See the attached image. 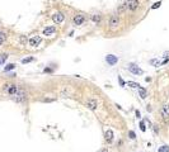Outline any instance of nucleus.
I'll return each mask as SVG.
<instances>
[{
  "mask_svg": "<svg viewBox=\"0 0 169 152\" xmlns=\"http://www.w3.org/2000/svg\"><path fill=\"white\" fill-rule=\"evenodd\" d=\"M106 61H107V64L111 66H113V65H116L118 62V58L117 56H115V55H108L107 57H106Z\"/></svg>",
  "mask_w": 169,
  "mask_h": 152,
  "instance_id": "obj_7",
  "label": "nucleus"
},
{
  "mask_svg": "<svg viewBox=\"0 0 169 152\" xmlns=\"http://www.w3.org/2000/svg\"><path fill=\"white\" fill-rule=\"evenodd\" d=\"M136 117H137V118H140V112H139V110H136Z\"/></svg>",
  "mask_w": 169,
  "mask_h": 152,
  "instance_id": "obj_26",
  "label": "nucleus"
},
{
  "mask_svg": "<svg viewBox=\"0 0 169 152\" xmlns=\"http://www.w3.org/2000/svg\"><path fill=\"white\" fill-rule=\"evenodd\" d=\"M140 129L142 130V132H145V130H146V127H145V123H144V122H141V123H140Z\"/></svg>",
  "mask_w": 169,
  "mask_h": 152,
  "instance_id": "obj_22",
  "label": "nucleus"
},
{
  "mask_svg": "<svg viewBox=\"0 0 169 152\" xmlns=\"http://www.w3.org/2000/svg\"><path fill=\"white\" fill-rule=\"evenodd\" d=\"M92 20H93V22H99V20H101V15L99 14H93L92 15Z\"/></svg>",
  "mask_w": 169,
  "mask_h": 152,
  "instance_id": "obj_16",
  "label": "nucleus"
},
{
  "mask_svg": "<svg viewBox=\"0 0 169 152\" xmlns=\"http://www.w3.org/2000/svg\"><path fill=\"white\" fill-rule=\"evenodd\" d=\"M137 89H139V93H140L141 99H145V98H146V90H145L144 87H141V86H139Z\"/></svg>",
  "mask_w": 169,
  "mask_h": 152,
  "instance_id": "obj_14",
  "label": "nucleus"
},
{
  "mask_svg": "<svg viewBox=\"0 0 169 152\" xmlns=\"http://www.w3.org/2000/svg\"><path fill=\"white\" fill-rule=\"evenodd\" d=\"M160 5H162V3H160V1H158V3H155V4H154V5H153L151 8H153V9H158V8L160 7Z\"/></svg>",
  "mask_w": 169,
  "mask_h": 152,
  "instance_id": "obj_24",
  "label": "nucleus"
},
{
  "mask_svg": "<svg viewBox=\"0 0 169 152\" xmlns=\"http://www.w3.org/2000/svg\"><path fill=\"white\" fill-rule=\"evenodd\" d=\"M160 113H162L163 118H169V105H164L160 110Z\"/></svg>",
  "mask_w": 169,
  "mask_h": 152,
  "instance_id": "obj_12",
  "label": "nucleus"
},
{
  "mask_svg": "<svg viewBox=\"0 0 169 152\" xmlns=\"http://www.w3.org/2000/svg\"><path fill=\"white\" fill-rule=\"evenodd\" d=\"M0 64H1V61H0Z\"/></svg>",
  "mask_w": 169,
  "mask_h": 152,
  "instance_id": "obj_28",
  "label": "nucleus"
},
{
  "mask_svg": "<svg viewBox=\"0 0 169 152\" xmlns=\"http://www.w3.org/2000/svg\"><path fill=\"white\" fill-rule=\"evenodd\" d=\"M150 64H151V65H154V66H159L160 65V61H159V60H151V61H150Z\"/></svg>",
  "mask_w": 169,
  "mask_h": 152,
  "instance_id": "obj_18",
  "label": "nucleus"
},
{
  "mask_svg": "<svg viewBox=\"0 0 169 152\" xmlns=\"http://www.w3.org/2000/svg\"><path fill=\"white\" fill-rule=\"evenodd\" d=\"M118 24H120V18H118L117 15H113V17H111V19H110V25H111V28H112V29L117 28Z\"/></svg>",
  "mask_w": 169,
  "mask_h": 152,
  "instance_id": "obj_3",
  "label": "nucleus"
},
{
  "mask_svg": "<svg viewBox=\"0 0 169 152\" xmlns=\"http://www.w3.org/2000/svg\"><path fill=\"white\" fill-rule=\"evenodd\" d=\"M7 58H8V55H7V53H4V55H1V61H5Z\"/></svg>",
  "mask_w": 169,
  "mask_h": 152,
  "instance_id": "obj_25",
  "label": "nucleus"
},
{
  "mask_svg": "<svg viewBox=\"0 0 169 152\" xmlns=\"http://www.w3.org/2000/svg\"><path fill=\"white\" fill-rule=\"evenodd\" d=\"M13 99L17 103H23V101H26V99H27V94H26V91L23 89L18 87V91L15 93V95H13Z\"/></svg>",
  "mask_w": 169,
  "mask_h": 152,
  "instance_id": "obj_1",
  "label": "nucleus"
},
{
  "mask_svg": "<svg viewBox=\"0 0 169 152\" xmlns=\"http://www.w3.org/2000/svg\"><path fill=\"white\" fill-rule=\"evenodd\" d=\"M52 19H53V22L55 23H62L64 22V19H65V15L62 14V13H55V14L52 15Z\"/></svg>",
  "mask_w": 169,
  "mask_h": 152,
  "instance_id": "obj_5",
  "label": "nucleus"
},
{
  "mask_svg": "<svg viewBox=\"0 0 169 152\" xmlns=\"http://www.w3.org/2000/svg\"><path fill=\"white\" fill-rule=\"evenodd\" d=\"M31 61H33V58H32V57L23 58V60H22V62H23V64H27V62H31Z\"/></svg>",
  "mask_w": 169,
  "mask_h": 152,
  "instance_id": "obj_23",
  "label": "nucleus"
},
{
  "mask_svg": "<svg viewBox=\"0 0 169 152\" xmlns=\"http://www.w3.org/2000/svg\"><path fill=\"white\" fill-rule=\"evenodd\" d=\"M41 36H33L32 38L29 39V44L32 46V47H37L38 44L41 43Z\"/></svg>",
  "mask_w": 169,
  "mask_h": 152,
  "instance_id": "obj_8",
  "label": "nucleus"
},
{
  "mask_svg": "<svg viewBox=\"0 0 169 152\" xmlns=\"http://www.w3.org/2000/svg\"><path fill=\"white\" fill-rule=\"evenodd\" d=\"M56 33V27H46L43 29V36H48L51 37Z\"/></svg>",
  "mask_w": 169,
  "mask_h": 152,
  "instance_id": "obj_9",
  "label": "nucleus"
},
{
  "mask_svg": "<svg viewBox=\"0 0 169 152\" xmlns=\"http://www.w3.org/2000/svg\"><path fill=\"white\" fill-rule=\"evenodd\" d=\"M126 7L128 8L130 10H135L136 8L139 7V1L137 0H127L126 1Z\"/></svg>",
  "mask_w": 169,
  "mask_h": 152,
  "instance_id": "obj_4",
  "label": "nucleus"
},
{
  "mask_svg": "<svg viewBox=\"0 0 169 152\" xmlns=\"http://www.w3.org/2000/svg\"><path fill=\"white\" fill-rule=\"evenodd\" d=\"M128 86H131V87H139L140 85H139V84H136V82H132V81H128Z\"/></svg>",
  "mask_w": 169,
  "mask_h": 152,
  "instance_id": "obj_20",
  "label": "nucleus"
},
{
  "mask_svg": "<svg viewBox=\"0 0 169 152\" xmlns=\"http://www.w3.org/2000/svg\"><path fill=\"white\" fill-rule=\"evenodd\" d=\"M84 20H85L84 14H76L75 17H74V24H75V25H80V24H83Z\"/></svg>",
  "mask_w": 169,
  "mask_h": 152,
  "instance_id": "obj_6",
  "label": "nucleus"
},
{
  "mask_svg": "<svg viewBox=\"0 0 169 152\" xmlns=\"http://www.w3.org/2000/svg\"><path fill=\"white\" fill-rule=\"evenodd\" d=\"M4 41H5V34H4L3 32H0V44L3 43Z\"/></svg>",
  "mask_w": 169,
  "mask_h": 152,
  "instance_id": "obj_19",
  "label": "nucleus"
},
{
  "mask_svg": "<svg viewBox=\"0 0 169 152\" xmlns=\"http://www.w3.org/2000/svg\"><path fill=\"white\" fill-rule=\"evenodd\" d=\"M87 107H88L90 110H96L97 109V100H94V99H89V100L87 101Z\"/></svg>",
  "mask_w": 169,
  "mask_h": 152,
  "instance_id": "obj_11",
  "label": "nucleus"
},
{
  "mask_svg": "<svg viewBox=\"0 0 169 152\" xmlns=\"http://www.w3.org/2000/svg\"><path fill=\"white\" fill-rule=\"evenodd\" d=\"M99 152H108V150H107V148H103V150H101Z\"/></svg>",
  "mask_w": 169,
  "mask_h": 152,
  "instance_id": "obj_27",
  "label": "nucleus"
},
{
  "mask_svg": "<svg viewBox=\"0 0 169 152\" xmlns=\"http://www.w3.org/2000/svg\"><path fill=\"white\" fill-rule=\"evenodd\" d=\"M158 152H169V146L164 145V146H162V147H159Z\"/></svg>",
  "mask_w": 169,
  "mask_h": 152,
  "instance_id": "obj_15",
  "label": "nucleus"
},
{
  "mask_svg": "<svg viewBox=\"0 0 169 152\" xmlns=\"http://www.w3.org/2000/svg\"><path fill=\"white\" fill-rule=\"evenodd\" d=\"M128 71L132 72L133 75H141V74H142V70L140 69L139 66L135 65V64H130V65H128Z\"/></svg>",
  "mask_w": 169,
  "mask_h": 152,
  "instance_id": "obj_2",
  "label": "nucleus"
},
{
  "mask_svg": "<svg viewBox=\"0 0 169 152\" xmlns=\"http://www.w3.org/2000/svg\"><path fill=\"white\" fill-rule=\"evenodd\" d=\"M14 67H15L14 64H9V65L5 66V69H4V70H5V71H10V70H13Z\"/></svg>",
  "mask_w": 169,
  "mask_h": 152,
  "instance_id": "obj_17",
  "label": "nucleus"
},
{
  "mask_svg": "<svg viewBox=\"0 0 169 152\" xmlns=\"http://www.w3.org/2000/svg\"><path fill=\"white\" fill-rule=\"evenodd\" d=\"M17 91H18V86L17 85H10V86L8 87V93L10 95H15Z\"/></svg>",
  "mask_w": 169,
  "mask_h": 152,
  "instance_id": "obj_13",
  "label": "nucleus"
},
{
  "mask_svg": "<svg viewBox=\"0 0 169 152\" xmlns=\"http://www.w3.org/2000/svg\"><path fill=\"white\" fill-rule=\"evenodd\" d=\"M128 136H130L131 139H135V138H136V134H135V132H133V130H130V132H128Z\"/></svg>",
  "mask_w": 169,
  "mask_h": 152,
  "instance_id": "obj_21",
  "label": "nucleus"
},
{
  "mask_svg": "<svg viewBox=\"0 0 169 152\" xmlns=\"http://www.w3.org/2000/svg\"><path fill=\"white\" fill-rule=\"evenodd\" d=\"M104 138H106V142H108V143H112V142H113V132H112V129L106 130Z\"/></svg>",
  "mask_w": 169,
  "mask_h": 152,
  "instance_id": "obj_10",
  "label": "nucleus"
}]
</instances>
